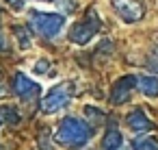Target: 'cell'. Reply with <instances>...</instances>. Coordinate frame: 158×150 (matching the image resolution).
<instances>
[{"label":"cell","mask_w":158,"mask_h":150,"mask_svg":"<svg viewBox=\"0 0 158 150\" xmlns=\"http://www.w3.org/2000/svg\"><path fill=\"white\" fill-rule=\"evenodd\" d=\"M91 137H93V128L76 115L63 117L54 130V141L67 148H82L91 141Z\"/></svg>","instance_id":"1"},{"label":"cell","mask_w":158,"mask_h":150,"mask_svg":"<svg viewBox=\"0 0 158 150\" xmlns=\"http://www.w3.org/2000/svg\"><path fill=\"white\" fill-rule=\"evenodd\" d=\"M63 24H65V18L61 13H41V11L28 13V26L46 39H54L63 31Z\"/></svg>","instance_id":"2"},{"label":"cell","mask_w":158,"mask_h":150,"mask_svg":"<svg viewBox=\"0 0 158 150\" xmlns=\"http://www.w3.org/2000/svg\"><path fill=\"white\" fill-rule=\"evenodd\" d=\"M100 26H102V22H100L98 13H95L93 9H89L87 15H85V20L76 22V24L69 29V42H74V44H78V46H85V44H89V42L100 33Z\"/></svg>","instance_id":"3"},{"label":"cell","mask_w":158,"mask_h":150,"mask_svg":"<svg viewBox=\"0 0 158 150\" xmlns=\"http://www.w3.org/2000/svg\"><path fill=\"white\" fill-rule=\"evenodd\" d=\"M74 98V85L72 83H61L56 87H52L44 98H41V111L46 115L50 113H56L61 109H65Z\"/></svg>","instance_id":"4"},{"label":"cell","mask_w":158,"mask_h":150,"mask_svg":"<svg viewBox=\"0 0 158 150\" xmlns=\"http://www.w3.org/2000/svg\"><path fill=\"white\" fill-rule=\"evenodd\" d=\"M13 94L24 102H35L39 98V94H41V87H39L37 81H33L24 72H18L13 76Z\"/></svg>","instance_id":"5"},{"label":"cell","mask_w":158,"mask_h":150,"mask_svg":"<svg viewBox=\"0 0 158 150\" xmlns=\"http://www.w3.org/2000/svg\"><path fill=\"white\" fill-rule=\"evenodd\" d=\"M110 2H113L115 13L128 24H134V22L143 20V15H145V9L139 0H110Z\"/></svg>","instance_id":"6"},{"label":"cell","mask_w":158,"mask_h":150,"mask_svg":"<svg viewBox=\"0 0 158 150\" xmlns=\"http://www.w3.org/2000/svg\"><path fill=\"white\" fill-rule=\"evenodd\" d=\"M134 87H136V76H134V74L121 76V78L113 85V89H110V102H113V104H126V102L130 100Z\"/></svg>","instance_id":"7"},{"label":"cell","mask_w":158,"mask_h":150,"mask_svg":"<svg viewBox=\"0 0 158 150\" xmlns=\"http://www.w3.org/2000/svg\"><path fill=\"white\" fill-rule=\"evenodd\" d=\"M126 124H128V128H130L132 133H136V135H141V133H149V130L154 128V122L145 115L143 109H134V111H130V113L126 115Z\"/></svg>","instance_id":"8"},{"label":"cell","mask_w":158,"mask_h":150,"mask_svg":"<svg viewBox=\"0 0 158 150\" xmlns=\"http://www.w3.org/2000/svg\"><path fill=\"white\" fill-rule=\"evenodd\" d=\"M136 87L143 96L147 98H156L158 96V76H152V74H141L136 76Z\"/></svg>","instance_id":"9"},{"label":"cell","mask_w":158,"mask_h":150,"mask_svg":"<svg viewBox=\"0 0 158 150\" xmlns=\"http://www.w3.org/2000/svg\"><path fill=\"white\" fill-rule=\"evenodd\" d=\"M121 146H123L121 133H119L115 126L108 128L106 135H104V139H102V150H121Z\"/></svg>","instance_id":"10"},{"label":"cell","mask_w":158,"mask_h":150,"mask_svg":"<svg viewBox=\"0 0 158 150\" xmlns=\"http://www.w3.org/2000/svg\"><path fill=\"white\" fill-rule=\"evenodd\" d=\"M15 37H18V46L22 50H28L33 46V39H31V26H15L13 29Z\"/></svg>","instance_id":"11"},{"label":"cell","mask_w":158,"mask_h":150,"mask_svg":"<svg viewBox=\"0 0 158 150\" xmlns=\"http://www.w3.org/2000/svg\"><path fill=\"white\" fill-rule=\"evenodd\" d=\"M134 150H158V141L154 137H136L132 141Z\"/></svg>","instance_id":"12"},{"label":"cell","mask_w":158,"mask_h":150,"mask_svg":"<svg viewBox=\"0 0 158 150\" xmlns=\"http://www.w3.org/2000/svg\"><path fill=\"white\" fill-rule=\"evenodd\" d=\"M0 117H2V124H18L20 122V113L13 107H0Z\"/></svg>","instance_id":"13"},{"label":"cell","mask_w":158,"mask_h":150,"mask_svg":"<svg viewBox=\"0 0 158 150\" xmlns=\"http://www.w3.org/2000/svg\"><path fill=\"white\" fill-rule=\"evenodd\" d=\"M50 70H52V63H50L48 59H39V61L35 63V72H37V74H48Z\"/></svg>","instance_id":"14"},{"label":"cell","mask_w":158,"mask_h":150,"mask_svg":"<svg viewBox=\"0 0 158 150\" xmlns=\"http://www.w3.org/2000/svg\"><path fill=\"white\" fill-rule=\"evenodd\" d=\"M9 48V44H7V39H5V35L0 33V50H7Z\"/></svg>","instance_id":"15"},{"label":"cell","mask_w":158,"mask_h":150,"mask_svg":"<svg viewBox=\"0 0 158 150\" xmlns=\"http://www.w3.org/2000/svg\"><path fill=\"white\" fill-rule=\"evenodd\" d=\"M0 96H5V87H2V76H0Z\"/></svg>","instance_id":"16"},{"label":"cell","mask_w":158,"mask_h":150,"mask_svg":"<svg viewBox=\"0 0 158 150\" xmlns=\"http://www.w3.org/2000/svg\"><path fill=\"white\" fill-rule=\"evenodd\" d=\"M41 2H54V0H41Z\"/></svg>","instance_id":"17"},{"label":"cell","mask_w":158,"mask_h":150,"mask_svg":"<svg viewBox=\"0 0 158 150\" xmlns=\"http://www.w3.org/2000/svg\"><path fill=\"white\" fill-rule=\"evenodd\" d=\"M0 126H2V117H0Z\"/></svg>","instance_id":"18"}]
</instances>
